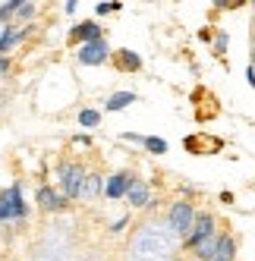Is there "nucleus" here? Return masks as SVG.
I'll return each mask as SVG.
<instances>
[{"mask_svg":"<svg viewBox=\"0 0 255 261\" xmlns=\"http://www.w3.org/2000/svg\"><path fill=\"white\" fill-rule=\"evenodd\" d=\"M22 4H26V0H7V4H4V7H0V19H4V22H7V19H10V16H13L16 10H19Z\"/></svg>","mask_w":255,"mask_h":261,"instance_id":"obj_19","label":"nucleus"},{"mask_svg":"<svg viewBox=\"0 0 255 261\" xmlns=\"http://www.w3.org/2000/svg\"><path fill=\"white\" fill-rule=\"evenodd\" d=\"M19 16H22V19H32V16H35V4H29V0H26V4L19 7Z\"/></svg>","mask_w":255,"mask_h":261,"instance_id":"obj_22","label":"nucleus"},{"mask_svg":"<svg viewBox=\"0 0 255 261\" xmlns=\"http://www.w3.org/2000/svg\"><path fill=\"white\" fill-rule=\"evenodd\" d=\"M7 69H10V60H7V57H0V72H7Z\"/></svg>","mask_w":255,"mask_h":261,"instance_id":"obj_25","label":"nucleus"},{"mask_svg":"<svg viewBox=\"0 0 255 261\" xmlns=\"http://www.w3.org/2000/svg\"><path fill=\"white\" fill-rule=\"evenodd\" d=\"M57 176H60V189H63L66 198H79L82 195V182H85V170H82V167H72V164L60 167Z\"/></svg>","mask_w":255,"mask_h":261,"instance_id":"obj_1","label":"nucleus"},{"mask_svg":"<svg viewBox=\"0 0 255 261\" xmlns=\"http://www.w3.org/2000/svg\"><path fill=\"white\" fill-rule=\"evenodd\" d=\"M192 223H195V208H192L189 201H180V204H173V208H170V227H173V233L189 236Z\"/></svg>","mask_w":255,"mask_h":261,"instance_id":"obj_2","label":"nucleus"},{"mask_svg":"<svg viewBox=\"0 0 255 261\" xmlns=\"http://www.w3.org/2000/svg\"><path fill=\"white\" fill-rule=\"evenodd\" d=\"M133 182H136V179H133L130 173H114L111 179L104 182V195H107V198H120V195H126V192L133 189Z\"/></svg>","mask_w":255,"mask_h":261,"instance_id":"obj_5","label":"nucleus"},{"mask_svg":"<svg viewBox=\"0 0 255 261\" xmlns=\"http://www.w3.org/2000/svg\"><path fill=\"white\" fill-rule=\"evenodd\" d=\"M38 201H41V208L44 211H60L63 204H66V195H57L50 189V186H44V189L38 192Z\"/></svg>","mask_w":255,"mask_h":261,"instance_id":"obj_7","label":"nucleus"},{"mask_svg":"<svg viewBox=\"0 0 255 261\" xmlns=\"http://www.w3.org/2000/svg\"><path fill=\"white\" fill-rule=\"evenodd\" d=\"M98 38H101V29H98V22H92V19H88V22H79L76 29L69 32V41H72V44H88V41H98Z\"/></svg>","mask_w":255,"mask_h":261,"instance_id":"obj_6","label":"nucleus"},{"mask_svg":"<svg viewBox=\"0 0 255 261\" xmlns=\"http://www.w3.org/2000/svg\"><path fill=\"white\" fill-rule=\"evenodd\" d=\"M126 195H130V201L136 204V208H145V204H148V186H145V182H133V189Z\"/></svg>","mask_w":255,"mask_h":261,"instance_id":"obj_11","label":"nucleus"},{"mask_svg":"<svg viewBox=\"0 0 255 261\" xmlns=\"http://www.w3.org/2000/svg\"><path fill=\"white\" fill-rule=\"evenodd\" d=\"M246 76H249V82H252V85H255V66H252V69H249V72H246Z\"/></svg>","mask_w":255,"mask_h":261,"instance_id":"obj_26","label":"nucleus"},{"mask_svg":"<svg viewBox=\"0 0 255 261\" xmlns=\"http://www.w3.org/2000/svg\"><path fill=\"white\" fill-rule=\"evenodd\" d=\"M101 192H104V182H101L95 173H88L85 182H82V195H85V198H95V195H101Z\"/></svg>","mask_w":255,"mask_h":261,"instance_id":"obj_12","label":"nucleus"},{"mask_svg":"<svg viewBox=\"0 0 255 261\" xmlns=\"http://www.w3.org/2000/svg\"><path fill=\"white\" fill-rule=\"evenodd\" d=\"M208 236H214V217L211 214H198L195 223H192V230H189V236H186V246L195 249L198 242H205Z\"/></svg>","mask_w":255,"mask_h":261,"instance_id":"obj_4","label":"nucleus"},{"mask_svg":"<svg viewBox=\"0 0 255 261\" xmlns=\"http://www.w3.org/2000/svg\"><path fill=\"white\" fill-rule=\"evenodd\" d=\"M214 47H217V50H221V54L227 50V35H224V32H221V35H217V41H214Z\"/></svg>","mask_w":255,"mask_h":261,"instance_id":"obj_23","label":"nucleus"},{"mask_svg":"<svg viewBox=\"0 0 255 261\" xmlns=\"http://www.w3.org/2000/svg\"><path fill=\"white\" fill-rule=\"evenodd\" d=\"M10 201H13V211H16V217H26L29 214V208H26V201H22V189L19 186H10Z\"/></svg>","mask_w":255,"mask_h":261,"instance_id":"obj_13","label":"nucleus"},{"mask_svg":"<svg viewBox=\"0 0 255 261\" xmlns=\"http://www.w3.org/2000/svg\"><path fill=\"white\" fill-rule=\"evenodd\" d=\"M10 217H16L13 201H10V192H0V220H10Z\"/></svg>","mask_w":255,"mask_h":261,"instance_id":"obj_16","label":"nucleus"},{"mask_svg":"<svg viewBox=\"0 0 255 261\" xmlns=\"http://www.w3.org/2000/svg\"><path fill=\"white\" fill-rule=\"evenodd\" d=\"M19 38H22V35H19V32H13V29H7L4 35H0V54H4L7 47H13V44H16V41H19Z\"/></svg>","mask_w":255,"mask_h":261,"instance_id":"obj_17","label":"nucleus"},{"mask_svg":"<svg viewBox=\"0 0 255 261\" xmlns=\"http://www.w3.org/2000/svg\"><path fill=\"white\" fill-rule=\"evenodd\" d=\"M76 7H79V0H66V10L63 13H76Z\"/></svg>","mask_w":255,"mask_h":261,"instance_id":"obj_24","label":"nucleus"},{"mask_svg":"<svg viewBox=\"0 0 255 261\" xmlns=\"http://www.w3.org/2000/svg\"><path fill=\"white\" fill-rule=\"evenodd\" d=\"M214 249H217V236H208L205 242H198V246H195V255L202 258V261H211Z\"/></svg>","mask_w":255,"mask_h":261,"instance_id":"obj_14","label":"nucleus"},{"mask_svg":"<svg viewBox=\"0 0 255 261\" xmlns=\"http://www.w3.org/2000/svg\"><path fill=\"white\" fill-rule=\"evenodd\" d=\"M107 57H111V47H107L104 38L88 41V44L79 47V63H82V66H98V63H104Z\"/></svg>","mask_w":255,"mask_h":261,"instance_id":"obj_3","label":"nucleus"},{"mask_svg":"<svg viewBox=\"0 0 255 261\" xmlns=\"http://www.w3.org/2000/svg\"><path fill=\"white\" fill-rule=\"evenodd\" d=\"M145 148H148L151 154H164V151H167V142L158 139V136H145Z\"/></svg>","mask_w":255,"mask_h":261,"instance_id":"obj_15","label":"nucleus"},{"mask_svg":"<svg viewBox=\"0 0 255 261\" xmlns=\"http://www.w3.org/2000/svg\"><path fill=\"white\" fill-rule=\"evenodd\" d=\"M79 123L92 129V126H98V123H101V114H98V110H82V114H79Z\"/></svg>","mask_w":255,"mask_h":261,"instance_id":"obj_18","label":"nucleus"},{"mask_svg":"<svg viewBox=\"0 0 255 261\" xmlns=\"http://www.w3.org/2000/svg\"><path fill=\"white\" fill-rule=\"evenodd\" d=\"M246 0H214V7L217 10H236V7H243Z\"/></svg>","mask_w":255,"mask_h":261,"instance_id":"obj_21","label":"nucleus"},{"mask_svg":"<svg viewBox=\"0 0 255 261\" xmlns=\"http://www.w3.org/2000/svg\"><path fill=\"white\" fill-rule=\"evenodd\" d=\"M233 255H236V242H233V236H217V249H214L211 261H233Z\"/></svg>","mask_w":255,"mask_h":261,"instance_id":"obj_8","label":"nucleus"},{"mask_svg":"<svg viewBox=\"0 0 255 261\" xmlns=\"http://www.w3.org/2000/svg\"><path fill=\"white\" fill-rule=\"evenodd\" d=\"M117 63H120V69H126V72L142 69V57H139L136 50H120V54H117Z\"/></svg>","mask_w":255,"mask_h":261,"instance_id":"obj_9","label":"nucleus"},{"mask_svg":"<svg viewBox=\"0 0 255 261\" xmlns=\"http://www.w3.org/2000/svg\"><path fill=\"white\" fill-rule=\"evenodd\" d=\"M130 104H136L133 91H117V95L107 98V110H123V107H130Z\"/></svg>","mask_w":255,"mask_h":261,"instance_id":"obj_10","label":"nucleus"},{"mask_svg":"<svg viewBox=\"0 0 255 261\" xmlns=\"http://www.w3.org/2000/svg\"><path fill=\"white\" fill-rule=\"evenodd\" d=\"M114 10H120V0H111V4L104 0V4H98V7H95V13H98V16H107V13H114Z\"/></svg>","mask_w":255,"mask_h":261,"instance_id":"obj_20","label":"nucleus"}]
</instances>
